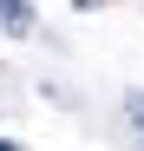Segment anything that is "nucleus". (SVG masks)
I'll list each match as a JSON object with an SVG mask.
<instances>
[{
    "mask_svg": "<svg viewBox=\"0 0 144 151\" xmlns=\"http://www.w3.org/2000/svg\"><path fill=\"white\" fill-rule=\"evenodd\" d=\"M0 7H7V0H0Z\"/></svg>",
    "mask_w": 144,
    "mask_h": 151,
    "instance_id": "39448f33",
    "label": "nucleus"
},
{
    "mask_svg": "<svg viewBox=\"0 0 144 151\" xmlns=\"http://www.w3.org/2000/svg\"><path fill=\"white\" fill-rule=\"evenodd\" d=\"M0 27H7L13 40H20V33H33V0H7V7H0Z\"/></svg>",
    "mask_w": 144,
    "mask_h": 151,
    "instance_id": "f257e3e1",
    "label": "nucleus"
},
{
    "mask_svg": "<svg viewBox=\"0 0 144 151\" xmlns=\"http://www.w3.org/2000/svg\"><path fill=\"white\" fill-rule=\"evenodd\" d=\"M0 151H20V145H13V138H0Z\"/></svg>",
    "mask_w": 144,
    "mask_h": 151,
    "instance_id": "20e7f679",
    "label": "nucleus"
},
{
    "mask_svg": "<svg viewBox=\"0 0 144 151\" xmlns=\"http://www.w3.org/2000/svg\"><path fill=\"white\" fill-rule=\"evenodd\" d=\"M125 112H131V125H138V132H144V92H138V86L125 92Z\"/></svg>",
    "mask_w": 144,
    "mask_h": 151,
    "instance_id": "f03ea898",
    "label": "nucleus"
},
{
    "mask_svg": "<svg viewBox=\"0 0 144 151\" xmlns=\"http://www.w3.org/2000/svg\"><path fill=\"white\" fill-rule=\"evenodd\" d=\"M72 7H79V13H92V7H105V0H72Z\"/></svg>",
    "mask_w": 144,
    "mask_h": 151,
    "instance_id": "7ed1b4c3",
    "label": "nucleus"
}]
</instances>
